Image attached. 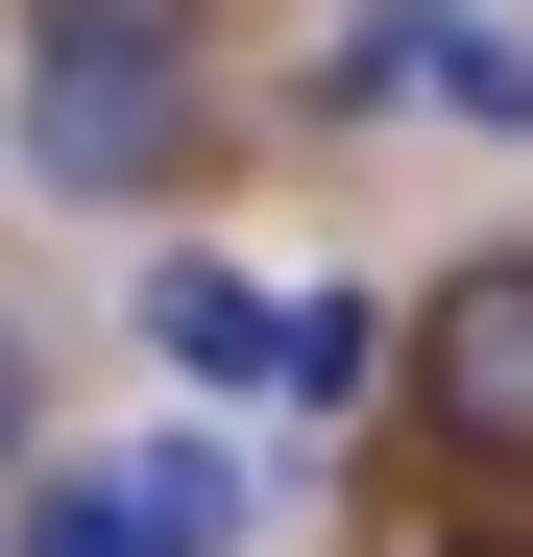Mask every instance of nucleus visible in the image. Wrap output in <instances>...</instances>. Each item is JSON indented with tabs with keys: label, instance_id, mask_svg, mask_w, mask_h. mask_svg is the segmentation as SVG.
<instances>
[{
	"label": "nucleus",
	"instance_id": "obj_1",
	"mask_svg": "<svg viewBox=\"0 0 533 557\" xmlns=\"http://www.w3.org/2000/svg\"><path fill=\"white\" fill-rule=\"evenodd\" d=\"M0 170H49V195L146 219L170 170H195V49H25V122H0Z\"/></svg>",
	"mask_w": 533,
	"mask_h": 557
},
{
	"label": "nucleus",
	"instance_id": "obj_2",
	"mask_svg": "<svg viewBox=\"0 0 533 557\" xmlns=\"http://www.w3.org/2000/svg\"><path fill=\"white\" fill-rule=\"evenodd\" d=\"M461 122V146H533V49L485 25V0H339L315 25V122Z\"/></svg>",
	"mask_w": 533,
	"mask_h": 557
},
{
	"label": "nucleus",
	"instance_id": "obj_3",
	"mask_svg": "<svg viewBox=\"0 0 533 557\" xmlns=\"http://www.w3.org/2000/svg\"><path fill=\"white\" fill-rule=\"evenodd\" d=\"M388 388L436 412V460H461V485H533V243H485L461 292L412 315V363Z\"/></svg>",
	"mask_w": 533,
	"mask_h": 557
},
{
	"label": "nucleus",
	"instance_id": "obj_4",
	"mask_svg": "<svg viewBox=\"0 0 533 557\" xmlns=\"http://www.w3.org/2000/svg\"><path fill=\"white\" fill-rule=\"evenodd\" d=\"M243 533V460L219 436H122V460H49L0 557H219Z\"/></svg>",
	"mask_w": 533,
	"mask_h": 557
},
{
	"label": "nucleus",
	"instance_id": "obj_5",
	"mask_svg": "<svg viewBox=\"0 0 533 557\" xmlns=\"http://www.w3.org/2000/svg\"><path fill=\"white\" fill-rule=\"evenodd\" d=\"M146 363H170V388H266V267H219V243H146Z\"/></svg>",
	"mask_w": 533,
	"mask_h": 557
},
{
	"label": "nucleus",
	"instance_id": "obj_6",
	"mask_svg": "<svg viewBox=\"0 0 533 557\" xmlns=\"http://www.w3.org/2000/svg\"><path fill=\"white\" fill-rule=\"evenodd\" d=\"M388 363H412V315H388V292H266V412H364Z\"/></svg>",
	"mask_w": 533,
	"mask_h": 557
},
{
	"label": "nucleus",
	"instance_id": "obj_7",
	"mask_svg": "<svg viewBox=\"0 0 533 557\" xmlns=\"http://www.w3.org/2000/svg\"><path fill=\"white\" fill-rule=\"evenodd\" d=\"M25 49H195V0H25Z\"/></svg>",
	"mask_w": 533,
	"mask_h": 557
},
{
	"label": "nucleus",
	"instance_id": "obj_8",
	"mask_svg": "<svg viewBox=\"0 0 533 557\" xmlns=\"http://www.w3.org/2000/svg\"><path fill=\"white\" fill-rule=\"evenodd\" d=\"M0 485H25V315H0Z\"/></svg>",
	"mask_w": 533,
	"mask_h": 557
}]
</instances>
